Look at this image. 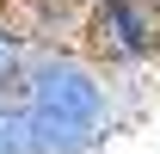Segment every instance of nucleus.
<instances>
[{
    "label": "nucleus",
    "instance_id": "obj_1",
    "mask_svg": "<svg viewBox=\"0 0 160 154\" xmlns=\"http://www.w3.org/2000/svg\"><path fill=\"white\" fill-rule=\"evenodd\" d=\"M136 74H111L80 43H37L19 86V117L37 154H99L136 117Z\"/></svg>",
    "mask_w": 160,
    "mask_h": 154
},
{
    "label": "nucleus",
    "instance_id": "obj_4",
    "mask_svg": "<svg viewBox=\"0 0 160 154\" xmlns=\"http://www.w3.org/2000/svg\"><path fill=\"white\" fill-rule=\"evenodd\" d=\"M80 6H99V0H80Z\"/></svg>",
    "mask_w": 160,
    "mask_h": 154
},
{
    "label": "nucleus",
    "instance_id": "obj_5",
    "mask_svg": "<svg viewBox=\"0 0 160 154\" xmlns=\"http://www.w3.org/2000/svg\"><path fill=\"white\" fill-rule=\"evenodd\" d=\"M0 6H19V0H0Z\"/></svg>",
    "mask_w": 160,
    "mask_h": 154
},
{
    "label": "nucleus",
    "instance_id": "obj_3",
    "mask_svg": "<svg viewBox=\"0 0 160 154\" xmlns=\"http://www.w3.org/2000/svg\"><path fill=\"white\" fill-rule=\"evenodd\" d=\"M6 25H12V6H0V31H6Z\"/></svg>",
    "mask_w": 160,
    "mask_h": 154
},
{
    "label": "nucleus",
    "instance_id": "obj_2",
    "mask_svg": "<svg viewBox=\"0 0 160 154\" xmlns=\"http://www.w3.org/2000/svg\"><path fill=\"white\" fill-rule=\"evenodd\" d=\"M80 49L111 74H148L160 62V0H99V6H86Z\"/></svg>",
    "mask_w": 160,
    "mask_h": 154
}]
</instances>
